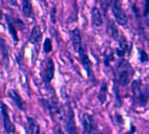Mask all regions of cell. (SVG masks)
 I'll return each instance as SVG.
<instances>
[{"label": "cell", "instance_id": "obj_1", "mask_svg": "<svg viewBox=\"0 0 149 134\" xmlns=\"http://www.w3.org/2000/svg\"><path fill=\"white\" fill-rule=\"evenodd\" d=\"M133 102L137 107H146L149 100V85L144 84L142 80H134L131 86Z\"/></svg>", "mask_w": 149, "mask_h": 134}, {"label": "cell", "instance_id": "obj_2", "mask_svg": "<svg viewBox=\"0 0 149 134\" xmlns=\"http://www.w3.org/2000/svg\"><path fill=\"white\" fill-rule=\"evenodd\" d=\"M115 78L119 85L121 86H127L131 80L133 75L134 74V71L133 67L131 66V65L128 62V61L124 60L123 58L121 59L116 65V69H115Z\"/></svg>", "mask_w": 149, "mask_h": 134}, {"label": "cell", "instance_id": "obj_3", "mask_svg": "<svg viewBox=\"0 0 149 134\" xmlns=\"http://www.w3.org/2000/svg\"><path fill=\"white\" fill-rule=\"evenodd\" d=\"M61 119L65 126V130L67 134H79L76 119H74V112L69 103H66L65 106H63L60 112Z\"/></svg>", "mask_w": 149, "mask_h": 134}, {"label": "cell", "instance_id": "obj_4", "mask_svg": "<svg viewBox=\"0 0 149 134\" xmlns=\"http://www.w3.org/2000/svg\"><path fill=\"white\" fill-rule=\"evenodd\" d=\"M111 11L116 22L121 26H126L128 23V17L125 10L123 8L120 0H113Z\"/></svg>", "mask_w": 149, "mask_h": 134}, {"label": "cell", "instance_id": "obj_5", "mask_svg": "<svg viewBox=\"0 0 149 134\" xmlns=\"http://www.w3.org/2000/svg\"><path fill=\"white\" fill-rule=\"evenodd\" d=\"M83 134H96L98 132V124L92 114L83 113L82 115Z\"/></svg>", "mask_w": 149, "mask_h": 134}, {"label": "cell", "instance_id": "obj_6", "mask_svg": "<svg viewBox=\"0 0 149 134\" xmlns=\"http://www.w3.org/2000/svg\"><path fill=\"white\" fill-rule=\"evenodd\" d=\"M55 74V65L52 58H48L45 62L44 67L41 71V76L45 84H50L54 77Z\"/></svg>", "mask_w": 149, "mask_h": 134}, {"label": "cell", "instance_id": "obj_7", "mask_svg": "<svg viewBox=\"0 0 149 134\" xmlns=\"http://www.w3.org/2000/svg\"><path fill=\"white\" fill-rule=\"evenodd\" d=\"M77 53H78V56H79V61H80V62H81L83 68L85 69L86 73H87L88 77L91 81H94L95 77H94L93 72H92V65H91V62H90L89 58H88V56L87 54V52H86V50L84 49V47H82L81 49H80Z\"/></svg>", "mask_w": 149, "mask_h": 134}, {"label": "cell", "instance_id": "obj_8", "mask_svg": "<svg viewBox=\"0 0 149 134\" xmlns=\"http://www.w3.org/2000/svg\"><path fill=\"white\" fill-rule=\"evenodd\" d=\"M7 97L9 98L11 103H12L17 108H19L21 111H26L27 105L25 101L22 99L21 96L19 94L18 91L15 89H9L7 93Z\"/></svg>", "mask_w": 149, "mask_h": 134}, {"label": "cell", "instance_id": "obj_9", "mask_svg": "<svg viewBox=\"0 0 149 134\" xmlns=\"http://www.w3.org/2000/svg\"><path fill=\"white\" fill-rule=\"evenodd\" d=\"M1 116H2L3 126H4V130L6 133H8V134L13 133L15 131V126L12 123V121L10 120L8 107L6 106L3 102L1 103Z\"/></svg>", "mask_w": 149, "mask_h": 134}, {"label": "cell", "instance_id": "obj_10", "mask_svg": "<svg viewBox=\"0 0 149 134\" xmlns=\"http://www.w3.org/2000/svg\"><path fill=\"white\" fill-rule=\"evenodd\" d=\"M71 42H72L73 49L76 52H78L79 50L83 47L82 34L78 28H74V30L71 31Z\"/></svg>", "mask_w": 149, "mask_h": 134}, {"label": "cell", "instance_id": "obj_11", "mask_svg": "<svg viewBox=\"0 0 149 134\" xmlns=\"http://www.w3.org/2000/svg\"><path fill=\"white\" fill-rule=\"evenodd\" d=\"M118 42H119V47L115 50V53H116V55L118 57H120L121 59H123L126 53L130 54L132 47H131V46H129L127 40H126L123 36L119 38Z\"/></svg>", "mask_w": 149, "mask_h": 134}, {"label": "cell", "instance_id": "obj_12", "mask_svg": "<svg viewBox=\"0 0 149 134\" xmlns=\"http://www.w3.org/2000/svg\"><path fill=\"white\" fill-rule=\"evenodd\" d=\"M6 21H7L8 24V33L12 38L13 42L17 44L19 42V36H18V31H17V25L15 22V19L10 16H6Z\"/></svg>", "mask_w": 149, "mask_h": 134}, {"label": "cell", "instance_id": "obj_13", "mask_svg": "<svg viewBox=\"0 0 149 134\" xmlns=\"http://www.w3.org/2000/svg\"><path fill=\"white\" fill-rule=\"evenodd\" d=\"M90 13H91V22H92V25L95 27H100L103 23V17L99 8L93 7L91 8Z\"/></svg>", "mask_w": 149, "mask_h": 134}, {"label": "cell", "instance_id": "obj_14", "mask_svg": "<svg viewBox=\"0 0 149 134\" xmlns=\"http://www.w3.org/2000/svg\"><path fill=\"white\" fill-rule=\"evenodd\" d=\"M28 121V128L26 131L28 134H40L41 133V127H40L38 122L31 117L27 118Z\"/></svg>", "mask_w": 149, "mask_h": 134}, {"label": "cell", "instance_id": "obj_15", "mask_svg": "<svg viewBox=\"0 0 149 134\" xmlns=\"http://www.w3.org/2000/svg\"><path fill=\"white\" fill-rule=\"evenodd\" d=\"M106 32L108 34V36L114 40H118L120 38L117 26L112 20H108L107 25H106Z\"/></svg>", "mask_w": 149, "mask_h": 134}, {"label": "cell", "instance_id": "obj_16", "mask_svg": "<svg viewBox=\"0 0 149 134\" xmlns=\"http://www.w3.org/2000/svg\"><path fill=\"white\" fill-rule=\"evenodd\" d=\"M0 50H1V56H2V62L6 68H8L9 65V52H8V47L6 44L5 40L2 38L1 42H0Z\"/></svg>", "mask_w": 149, "mask_h": 134}, {"label": "cell", "instance_id": "obj_17", "mask_svg": "<svg viewBox=\"0 0 149 134\" xmlns=\"http://www.w3.org/2000/svg\"><path fill=\"white\" fill-rule=\"evenodd\" d=\"M42 34L41 31V28H40V27L38 25H35L32 28L30 38H29V40H30V42L31 44L35 45V44H38L40 42V40H42Z\"/></svg>", "mask_w": 149, "mask_h": 134}, {"label": "cell", "instance_id": "obj_18", "mask_svg": "<svg viewBox=\"0 0 149 134\" xmlns=\"http://www.w3.org/2000/svg\"><path fill=\"white\" fill-rule=\"evenodd\" d=\"M22 1V12L28 19H34L33 8L31 0H21Z\"/></svg>", "mask_w": 149, "mask_h": 134}, {"label": "cell", "instance_id": "obj_19", "mask_svg": "<svg viewBox=\"0 0 149 134\" xmlns=\"http://www.w3.org/2000/svg\"><path fill=\"white\" fill-rule=\"evenodd\" d=\"M107 96H108V84H107L106 81H103L100 85L99 95H98V100L101 105L106 103Z\"/></svg>", "mask_w": 149, "mask_h": 134}, {"label": "cell", "instance_id": "obj_20", "mask_svg": "<svg viewBox=\"0 0 149 134\" xmlns=\"http://www.w3.org/2000/svg\"><path fill=\"white\" fill-rule=\"evenodd\" d=\"M119 83L118 81L114 78L113 80V94L114 97H115V100H116V104L119 108H121L123 106V100H122V97L120 95V90H119Z\"/></svg>", "mask_w": 149, "mask_h": 134}, {"label": "cell", "instance_id": "obj_21", "mask_svg": "<svg viewBox=\"0 0 149 134\" xmlns=\"http://www.w3.org/2000/svg\"><path fill=\"white\" fill-rule=\"evenodd\" d=\"M53 51V43H52V40L50 38H46L44 40L43 42V51L44 53H50V52Z\"/></svg>", "mask_w": 149, "mask_h": 134}, {"label": "cell", "instance_id": "obj_22", "mask_svg": "<svg viewBox=\"0 0 149 134\" xmlns=\"http://www.w3.org/2000/svg\"><path fill=\"white\" fill-rule=\"evenodd\" d=\"M138 52H139V60L142 63H146L148 62L149 61V57H148V54L146 53V51H144L143 49H139L138 50Z\"/></svg>", "mask_w": 149, "mask_h": 134}, {"label": "cell", "instance_id": "obj_23", "mask_svg": "<svg viewBox=\"0 0 149 134\" xmlns=\"http://www.w3.org/2000/svg\"><path fill=\"white\" fill-rule=\"evenodd\" d=\"M113 60H114V54H113V52H111V53H109V54H105L104 55V60H103L104 65L106 67H109V66H110L111 62H112Z\"/></svg>", "mask_w": 149, "mask_h": 134}, {"label": "cell", "instance_id": "obj_24", "mask_svg": "<svg viewBox=\"0 0 149 134\" xmlns=\"http://www.w3.org/2000/svg\"><path fill=\"white\" fill-rule=\"evenodd\" d=\"M56 14H57V9H56V7L54 6L50 11V20L53 25H54L56 23Z\"/></svg>", "mask_w": 149, "mask_h": 134}, {"label": "cell", "instance_id": "obj_25", "mask_svg": "<svg viewBox=\"0 0 149 134\" xmlns=\"http://www.w3.org/2000/svg\"><path fill=\"white\" fill-rule=\"evenodd\" d=\"M148 15H149V0H145L143 16H144V17H147Z\"/></svg>", "mask_w": 149, "mask_h": 134}, {"label": "cell", "instance_id": "obj_26", "mask_svg": "<svg viewBox=\"0 0 149 134\" xmlns=\"http://www.w3.org/2000/svg\"><path fill=\"white\" fill-rule=\"evenodd\" d=\"M132 9H133V13L134 14V16L138 19V17H140V10H139L138 7H137L135 4H134L133 7H132Z\"/></svg>", "mask_w": 149, "mask_h": 134}, {"label": "cell", "instance_id": "obj_27", "mask_svg": "<svg viewBox=\"0 0 149 134\" xmlns=\"http://www.w3.org/2000/svg\"><path fill=\"white\" fill-rule=\"evenodd\" d=\"M100 4H101V8L104 11V13L107 12V8H109V3H107V0H100Z\"/></svg>", "mask_w": 149, "mask_h": 134}, {"label": "cell", "instance_id": "obj_28", "mask_svg": "<svg viewBox=\"0 0 149 134\" xmlns=\"http://www.w3.org/2000/svg\"><path fill=\"white\" fill-rule=\"evenodd\" d=\"M115 119H116V121H117L118 124H120V125H123L124 124L123 119V117L120 114H118V113L115 114Z\"/></svg>", "mask_w": 149, "mask_h": 134}, {"label": "cell", "instance_id": "obj_29", "mask_svg": "<svg viewBox=\"0 0 149 134\" xmlns=\"http://www.w3.org/2000/svg\"><path fill=\"white\" fill-rule=\"evenodd\" d=\"M135 131H136V127H135L134 125H132V126H131L130 131H129L128 132L124 133V134H134V133L135 132Z\"/></svg>", "mask_w": 149, "mask_h": 134}, {"label": "cell", "instance_id": "obj_30", "mask_svg": "<svg viewBox=\"0 0 149 134\" xmlns=\"http://www.w3.org/2000/svg\"><path fill=\"white\" fill-rule=\"evenodd\" d=\"M55 134H65V132L63 131V130L61 129V128H57L56 131H55Z\"/></svg>", "mask_w": 149, "mask_h": 134}, {"label": "cell", "instance_id": "obj_31", "mask_svg": "<svg viewBox=\"0 0 149 134\" xmlns=\"http://www.w3.org/2000/svg\"><path fill=\"white\" fill-rule=\"evenodd\" d=\"M8 2L12 5V6H14V7H17L18 6V3H17V0H8Z\"/></svg>", "mask_w": 149, "mask_h": 134}, {"label": "cell", "instance_id": "obj_32", "mask_svg": "<svg viewBox=\"0 0 149 134\" xmlns=\"http://www.w3.org/2000/svg\"><path fill=\"white\" fill-rule=\"evenodd\" d=\"M98 134H103V133H102V132H99Z\"/></svg>", "mask_w": 149, "mask_h": 134}, {"label": "cell", "instance_id": "obj_33", "mask_svg": "<svg viewBox=\"0 0 149 134\" xmlns=\"http://www.w3.org/2000/svg\"><path fill=\"white\" fill-rule=\"evenodd\" d=\"M147 134H149V133H147Z\"/></svg>", "mask_w": 149, "mask_h": 134}]
</instances>
